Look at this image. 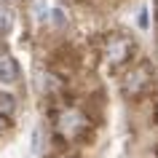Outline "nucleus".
<instances>
[{
    "instance_id": "nucleus-7",
    "label": "nucleus",
    "mask_w": 158,
    "mask_h": 158,
    "mask_svg": "<svg viewBox=\"0 0 158 158\" xmlns=\"http://www.w3.org/2000/svg\"><path fill=\"white\" fill-rule=\"evenodd\" d=\"M14 105H16V99L11 94H0V113H14Z\"/></svg>"
},
{
    "instance_id": "nucleus-6",
    "label": "nucleus",
    "mask_w": 158,
    "mask_h": 158,
    "mask_svg": "<svg viewBox=\"0 0 158 158\" xmlns=\"http://www.w3.org/2000/svg\"><path fill=\"white\" fill-rule=\"evenodd\" d=\"M56 89H59V78L56 75H51V73L40 75V91H56Z\"/></svg>"
},
{
    "instance_id": "nucleus-3",
    "label": "nucleus",
    "mask_w": 158,
    "mask_h": 158,
    "mask_svg": "<svg viewBox=\"0 0 158 158\" xmlns=\"http://www.w3.org/2000/svg\"><path fill=\"white\" fill-rule=\"evenodd\" d=\"M19 78V67L14 62V56L0 54V83H14Z\"/></svg>"
},
{
    "instance_id": "nucleus-2",
    "label": "nucleus",
    "mask_w": 158,
    "mask_h": 158,
    "mask_svg": "<svg viewBox=\"0 0 158 158\" xmlns=\"http://www.w3.org/2000/svg\"><path fill=\"white\" fill-rule=\"evenodd\" d=\"M131 54V40L129 38H110L105 46V59L110 64H123Z\"/></svg>"
},
{
    "instance_id": "nucleus-9",
    "label": "nucleus",
    "mask_w": 158,
    "mask_h": 158,
    "mask_svg": "<svg viewBox=\"0 0 158 158\" xmlns=\"http://www.w3.org/2000/svg\"><path fill=\"white\" fill-rule=\"evenodd\" d=\"M3 129H6V121H3V118H0V131H3Z\"/></svg>"
},
{
    "instance_id": "nucleus-5",
    "label": "nucleus",
    "mask_w": 158,
    "mask_h": 158,
    "mask_svg": "<svg viewBox=\"0 0 158 158\" xmlns=\"http://www.w3.org/2000/svg\"><path fill=\"white\" fill-rule=\"evenodd\" d=\"M14 16H16V14H14L8 6H0V38L11 32V27H14Z\"/></svg>"
},
{
    "instance_id": "nucleus-8",
    "label": "nucleus",
    "mask_w": 158,
    "mask_h": 158,
    "mask_svg": "<svg viewBox=\"0 0 158 158\" xmlns=\"http://www.w3.org/2000/svg\"><path fill=\"white\" fill-rule=\"evenodd\" d=\"M51 19H54V24H56V27H62V24H64V14H62V11H51Z\"/></svg>"
},
{
    "instance_id": "nucleus-1",
    "label": "nucleus",
    "mask_w": 158,
    "mask_h": 158,
    "mask_svg": "<svg viewBox=\"0 0 158 158\" xmlns=\"http://www.w3.org/2000/svg\"><path fill=\"white\" fill-rule=\"evenodd\" d=\"M150 78H153V73H150L148 64L131 67V70L123 75V94L126 97H139V94L150 86Z\"/></svg>"
},
{
    "instance_id": "nucleus-4",
    "label": "nucleus",
    "mask_w": 158,
    "mask_h": 158,
    "mask_svg": "<svg viewBox=\"0 0 158 158\" xmlns=\"http://www.w3.org/2000/svg\"><path fill=\"white\" fill-rule=\"evenodd\" d=\"M59 126H62V131H67V134H83L86 121H83L81 113H64L62 121H59Z\"/></svg>"
}]
</instances>
